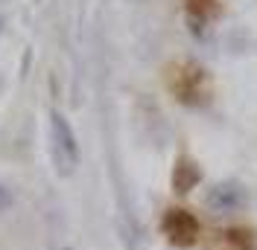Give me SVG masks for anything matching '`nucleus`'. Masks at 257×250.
Instances as JSON below:
<instances>
[{"mask_svg":"<svg viewBox=\"0 0 257 250\" xmlns=\"http://www.w3.org/2000/svg\"><path fill=\"white\" fill-rule=\"evenodd\" d=\"M216 250H257V238L248 233V230H240V227L222 230Z\"/></svg>","mask_w":257,"mask_h":250,"instance_id":"39448f33","label":"nucleus"},{"mask_svg":"<svg viewBox=\"0 0 257 250\" xmlns=\"http://www.w3.org/2000/svg\"><path fill=\"white\" fill-rule=\"evenodd\" d=\"M50 140H53V154L64 174H70L79 166V142L73 134V125L62 110H50Z\"/></svg>","mask_w":257,"mask_h":250,"instance_id":"f257e3e1","label":"nucleus"},{"mask_svg":"<svg viewBox=\"0 0 257 250\" xmlns=\"http://www.w3.org/2000/svg\"><path fill=\"white\" fill-rule=\"evenodd\" d=\"M161 230H164V236H167L176 248H190V244H196V238H199V218L193 216L190 210L173 206V210L164 212Z\"/></svg>","mask_w":257,"mask_h":250,"instance_id":"f03ea898","label":"nucleus"},{"mask_svg":"<svg viewBox=\"0 0 257 250\" xmlns=\"http://www.w3.org/2000/svg\"><path fill=\"white\" fill-rule=\"evenodd\" d=\"M199 180H202L199 166L193 163L190 157H178V160H176V169H173V189H176L178 195H184V192H190Z\"/></svg>","mask_w":257,"mask_h":250,"instance_id":"20e7f679","label":"nucleus"},{"mask_svg":"<svg viewBox=\"0 0 257 250\" xmlns=\"http://www.w3.org/2000/svg\"><path fill=\"white\" fill-rule=\"evenodd\" d=\"M64 250H70V248H64Z\"/></svg>","mask_w":257,"mask_h":250,"instance_id":"1a4fd4ad","label":"nucleus"},{"mask_svg":"<svg viewBox=\"0 0 257 250\" xmlns=\"http://www.w3.org/2000/svg\"><path fill=\"white\" fill-rule=\"evenodd\" d=\"M210 6H213V0H187V9L196 18H205L210 12Z\"/></svg>","mask_w":257,"mask_h":250,"instance_id":"0eeeda50","label":"nucleus"},{"mask_svg":"<svg viewBox=\"0 0 257 250\" xmlns=\"http://www.w3.org/2000/svg\"><path fill=\"white\" fill-rule=\"evenodd\" d=\"M245 201H248V195L240 184H216L205 198V204L213 212H237L245 206Z\"/></svg>","mask_w":257,"mask_h":250,"instance_id":"7ed1b4c3","label":"nucleus"},{"mask_svg":"<svg viewBox=\"0 0 257 250\" xmlns=\"http://www.w3.org/2000/svg\"><path fill=\"white\" fill-rule=\"evenodd\" d=\"M12 204H15V195H12V189H6L3 184H0V212H6Z\"/></svg>","mask_w":257,"mask_h":250,"instance_id":"6e6552de","label":"nucleus"},{"mask_svg":"<svg viewBox=\"0 0 257 250\" xmlns=\"http://www.w3.org/2000/svg\"><path fill=\"white\" fill-rule=\"evenodd\" d=\"M181 84H173L176 88V96L181 102H196V96H199V84H202V70H196V67H181Z\"/></svg>","mask_w":257,"mask_h":250,"instance_id":"423d86ee","label":"nucleus"}]
</instances>
